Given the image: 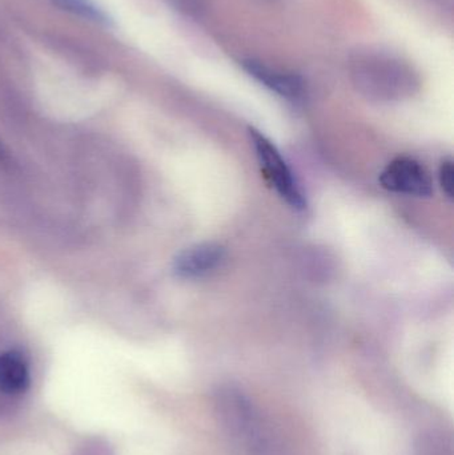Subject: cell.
Returning <instances> with one entry per match:
<instances>
[{
    "label": "cell",
    "mask_w": 454,
    "mask_h": 455,
    "mask_svg": "<svg viewBox=\"0 0 454 455\" xmlns=\"http://www.w3.org/2000/svg\"><path fill=\"white\" fill-rule=\"evenodd\" d=\"M440 186L447 195L448 199L452 200L454 195V167L450 159L444 160L439 170Z\"/></svg>",
    "instance_id": "9"
},
{
    "label": "cell",
    "mask_w": 454,
    "mask_h": 455,
    "mask_svg": "<svg viewBox=\"0 0 454 455\" xmlns=\"http://www.w3.org/2000/svg\"><path fill=\"white\" fill-rule=\"evenodd\" d=\"M250 138L261 170L266 173L267 179L276 189L280 197L285 200V203L293 210H306V196L277 147L255 128H250Z\"/></svg>",
    "instance_id": "3"
},
{
    "label": "cell",
    "mask_w": 454,
    "mask_h": 455,
    "mask_svg": "<svg viewBox=\"0 0 454 455\" xmlns=\"http://www.w3.org/2000/svg\"><path fill=\"white\" fill-rule=\"evenodd\" d=\"M226 259L223 246L216 243H200L184 249L173 259V273L184 280H195L218 269Z\"/></svg>",
    "instance_id": "5"
},
{
    "label": "cell",
    "mask_w": 454,
    "mask_h": 455,
    "mask_svg": "<svg viewBox=\"0 0 454 455\" xmlns=\"http://www.w3.org/2000/svg\"><path fill=\"white\" fill-rule=\"evenodd\" d=\"M354 85L368 98L396 100L412 95L418 77L407 61L383 51L357 53L351 64Z\"/></svg>",
    "instance_id": "2"
},
{
    "label": "cell",
    "mask_w": 454,
    "mask_h": 455,
    "mask_svg": "<svg viewBox=\"0 0 454 455\" xmlns=\"http://www.w3.org/2000/svg\"><path fill=\"white\" fill-rule=\"evenodd\" d=\"M243 66H244L245 71L251 76L255 77L264 87L282 98L287 99L288 101L298 103L306 98V83L299 75L272 68V67L256 60L244 61Z\"/></svg>",
    "instance_id": "6"
},
{
    "label": "cell",
    "mask_w": 454,
    "mask_h": 455,
    "mask_svg": "<svg viewBox=\"0 0 454 455\" xmlns=\"http://www.w3.org/2000/svg\"><path fill=\"white\" fill-rule=\"evenodd\" d=\"M31 384L29 365L24 355L18 350H8L0 355V392L10 395H23Z\"/></svg>",
    "instance_id": "7"
},
{
    "label": "cell",
    "mask_w": 454,
    "mask_h": 455,
    "mask_svg": "<svg viewBox=\"0 0 454 455\" xmlns=\"http://www.w3.org/2000/svg\"><path fill=\"white\" fill-rule=\"evenodd\" d=\"M66 12L79 16L87 21H92L100 26H109L111 19L106 11L95 2V0H50Z\"/></svg>",
    "instance_id": "8"
},
{
    "label": "cell",
    "mask_w": 454,
    "mask_h": 455,
    "mask_svg": "<svg viewBox=\"0 0 454 455\" xmlns=\"http://www.w3.org/2000/svg\"><path fill=\"white\" fill-rule=\"evenodd\" d=\"M380 183L386 191L408 196L428 197L434 191L428 171L410 157H397L389 163L381 172Z\"/></svg>",
    "instance_id": "4"
},
{
    "label": "cell",
    "mask_w": 454,
    "mask_h": 455,
    "mask_svg": "<svg viewBox=\"0 0 454 455\" xmlns=\"http://www.w3.org/2000/svg\"><path fill=\"white\" fill-rule=\"evenodd\" d=\"M215 416L235 455H292L272 422L239 387L216 392Z\"/></svg>",
    "instance_id": "1"
}]
</instances>
